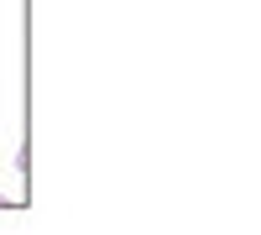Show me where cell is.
I'll use <instances>...</instances> for the list:
<instances>
[{"instance_id": "cell-1", "label": "cell", "mask_w": 261, "mask_h": 235, "mask_svg": "<svg viewBox=\"0 0 261 235\" xmlns=\"http://www.w3.org/2000/svg\"><path fill=\"white\" fill-rule=\"evenodd\" d=\"M0 204H6V199H0Z\"/></svg>"}]
</instances>
